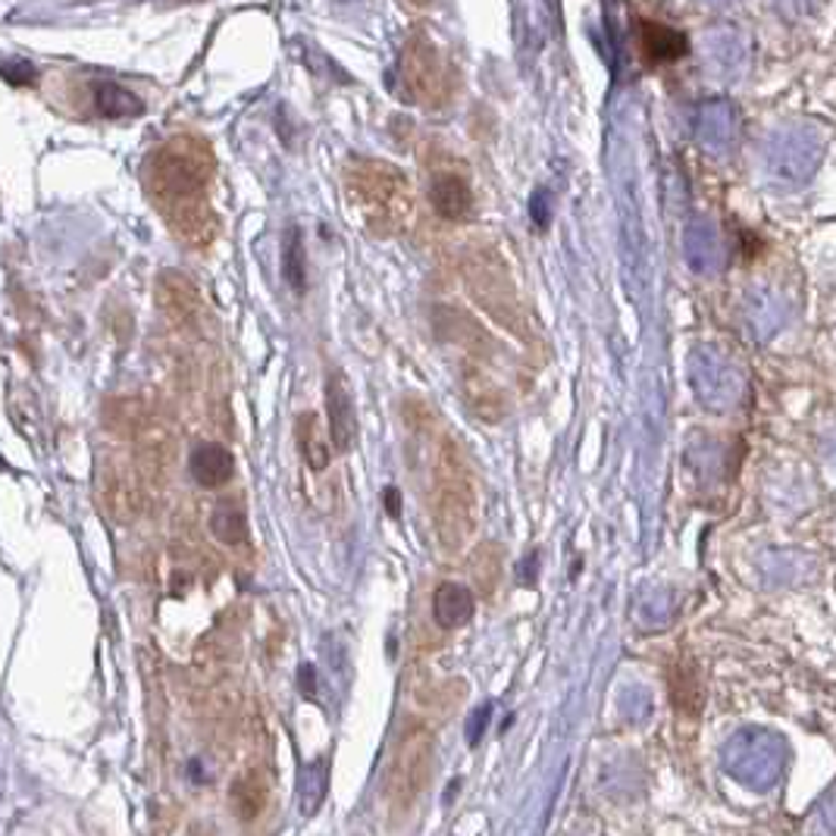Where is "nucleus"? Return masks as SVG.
Wrapping results in <instances>:
<instances>
[{
	"label": "nucleus",
	"instance_id": "obj_15",
	"mask_svg": "<svg viewBox=\"0 0 836 836\" xmlns=\"http://www.w3.org/2000/svg\"><path fill=\"white\" fill-rule=\"evenodd\" d=\"M298 448H301V458L308 461L311 470H326L332 461V442L326 439V432L320 427V417L317 414H304L298 417Z\"/></svg>",
	"mask_w": 836,
	"mask_h": 836
},
{
	"label": "nucleus",
	"instance_id": "obj_7",
	"mask_svg": "<svg viewBox=\"0 0 836 836\" xmlns=\"http://www.w3.org/2000/svg\"><path fill=\"white\" fill-rule=\"evenodd\" d=\"M326 424H330L332 448L351 451L357 436V417H354V401L342 373H330L326 379Z\"/></svg>",
	"mask_w": 836,
	"mask_h": 836
},
{
	"label": "nucleus",
	"instance_id": "obj_12",
	"mask_svg": "<svg viewBox=\"0 0 836 836\" xmlns=\"http://www.w3.org/2000/svg\"><path fill=\"white\" fill-rule=\"evenodd\" d=\"M473 611H476V602H473V592H470L468 586H436V592H432V618H436V623L442 630H458V626L470 623Z\"/></svg>",
	"mask_w": 836,
	"mask_h": 836
},
{
	"label": "nucleus",
	"instance_id": "obj_13",
	"mask_svg": "<svg viewBox=\"0 0 836 836\" xmlns=\"http://www.w3.org/2000/svg\"><path fill=\"white\" fill-rule=\"evenodd\" d=\"M330 793V761L313 759L298 771V812L304 817H313Z\"/></svg>",
	"mask_w": 836,
	"mask_h": 836
},
{
	"label": "nucleus",
	"instance_id": "obj_5",
	"mask_svg": "<svg viewBox=\"0 0 836 836\" xmlns=\"http://www.w3.org/2000/svg\"><path fill=\"white\" fill-rule=\"evenodd\" d=\"M401 82L405 92L424 107H442L454 92V73L436 47V41L417 32L401 51Z\"/></svg>",
	"mask_w": 836,
	"mask_h": 836
},
{
	"label": "nucleus",
	"instance_id": "obj_11",
	"mask_svg": "<svg viewBox=\"0 0 836 836\" xmlns=\"http://www.w3.org/2000/svg\"><path fill=\"white\" fill-rule=\"evenodd\" d=\"M157 301L173 320H192L201 311V292L197 286L182 272H160L157 279Z\"/></svg>",
	"mask_w": 836,
	"mask_h": 836
},
{
	"label": "nucleus",
	"instance_id": "obj_22",
	"mask_svg": "<svg viewBox=\"0 0 836 836\" xmlns=\"http://www.w3.org/2000/svg\"><path fill=\"white\" fill-rule=\"evenodd\" d=\"M298 683H301L304 696H313V693H317V674H313V664H304V667L298 671Z\"/></svg>",
	"mask_w": 836,
	"mask_h": 836
},
{
	"label": "nucleus",
	"instance_id": "obj_24",
	"mask_svg": "<svg viewBox=\"0 0 836 836\" xmlns=\"http://www.w3.org/2000/svg\"><path fill=\"white\" fill-rule=\"evenodd\" d=\"M408 3H410V7H427L429 0H408Z\"/></svg>",
	"mask_w": 836,
	"mask_h": 836
},
{
	"label": "nucleus",
	"instance_id": "obj_14",
	"mask_svg": "<svg viewBox=\"0 0 836 836\" xmlns=\"http://www.w3.org/2000/svg\"><path fill=\"white\" fill-rule=\"evenodd\" d=\"M267 799H270V786L260 774H242V778L233 780L229 786V808L238 821H257L267 808Z\"/></svg>",
	"mask_w": 836,
	"mask_h": 836
},
{
	"label": "nucleus",
	"instance_id": "obj_1",
	"mask_svg": "<svg viewBox=\"0 0 836 836\" xmlns=\"http://www.w3.org/2000/svg\"><path fill=\"white\" fill-rule=\"evenodd\" d=\"M211 175V154L192 138L170 141L151 163V189L160 197L173 229L192 245H207L214 235V216L204 201V182Z\"/></svg>",
	"mask_w": 836,
	"mask_h": 836
},
{
	"label": "nucleus",
	"instance_id": "obj_8",
	"mask_svg": "<svg viewBox=\"0 0 836 836\" xmlns=\"http://www.w3.org/2000/svg\"><path fill=\"white\" fill-rule=\"evenodd\" d=\"M636 51L645 66H667L674 60H680L689 51V41L683 32L662 25V22L645 20L636 29Z\"/></svg>",
	"mask_w": 836,
	"mask_h": 836
},
{
	"label": "nucleus",
	"instance_id": "obj_9",
	"mask_svg": "<svg viewBox=\"0 0 836 836\" xmlns=\"http://www.w3.org/2000/svg\"><path fill=\"white\" fill-rule=\"evenodd\" d=\"M429 201H432V211L448 223H461V219H468L473 214V192H470V182L461 173L432 175Z\"/></svg>",
	"mask_w": 836,
	"mask_h": 836
},
{
	"label": "nucleus",
	"instance_id": "obj_16",
	"mask_svg": "<svg viewBox=\"0 0 836 836\" xmlns=\"http://www.w3.org/2000/svg\"><path fill=\"white\" fill-rule=\"evenodd\" d=\"M211 533L216 543L242 545L248 539V511L242 502H219L211 514Z\"/></svg>",
	"mask_w": 836,
	"mask_h": 836
},
{
	"label": "nucleus",
	"instance_id": "obj_23",
	"mask_svg": "<svg viewBox=\"0 0 836 836\" xmlns=\"http://www.w3.org/2000/svg\"><path fill=\"white\" fill-rule=\"evenodd\" d=\"M383 502H386V511H389V517H398L401 514V495H398V489L389 486L383 492Z\"/></svg>",
	"mask_w": 836,
	"mask_h": 836
},
{
	"label": "nucleus",
	"instance_id": "obj_17",
	"mask_svg": "<svg viewBox=\"0 0 836 836\" xmlns=\"http://www.w3.org/2000/svg\"><path fill=\"white\" fill-rule=\"evenodd\" d=\"M95 107H98L100 117L107 119L138 117V114L144 110V104H141L129 88L117 85V82H98V85H95Z\"/></svg>",
	"mask_w": 836,
	"mask_h": 836
},
{
	"label": "nucleus",
	"instance_id": "obj_25",
	"mask_svg": "<svg viewBox=\"0 0 836 836\" xmlns=\"http://www.w3.org/2000/svg\"><path fill=\"white\" fill-rule=\"evenodd\" d=\"M0 470H7V464H3V461H0Z\"/></svg>",
	"mask_w": 836,
	"mask_h": 836
},
{
	"label": "nucleus",
	"instance_id": "obj_10",
	"mask_svg": "<svg viewBox=\"0 0 836 836\" xmlns=\"http://www.w3.org/2000/svg\"><path fill=\"white\" fill-rule=\"evenodd\" d=\"M189 468H192V476L201 489H223L233 480V451L219 442H201L192 451Z\"/></svg>",
	"mask_w": 836,
	"mask_h": 836
},
{
	"label": "nucleus",
	"instance_id": "obj_19",
	"mask_svg": "<svg viewBox=\"0 0 836 836\" xmlns=\"http://www.w3.org/2000/svg\"><path fill=\"white\" fill-rule=\"evenodd\" d=\"M282 276L294 292H304V242L294 226L282 235Z\"/></svg>",
	"mask_w": 836,
	"mask_h": 836
},
{
	"label": "nucleus",
	"instance_id": "obj_18",
	"mask_svg": "<svg viewBox=\"0 0 836 836\" xmlns=\"http://www.w3.org/2000/svg\"><path fill=\"white\" fill-rule=\"evenodd\" d=\"M671 696L680 715H699L701 708V686L699 674L693 664H680L671 677Z\"/></svg>",
	"mask_w": 836,
	"mask_h": 836
},
{
	"label": "nucleus",
	"instance_id": "obj_21",
	"mask_svg": "<svg viewBox=\"0 0 836 836\" xmlns=\"http://www.w3.org/2000/svg\"><path fill=\"white\" fill-rule=\"evenodd\" d=\"M489 718H492V705H480L476 711H473V718L468 724V742L470 746H480L483 737H486V727Z\"/></svg>",
	"mask_w": 836,
	"mask_h": 836
},
{
	"label": "nucleus",
	"instance_id": "obj_2",
	"mask_svg": "<svg viewBox=\"0 0 836 836\" xmlns=\"http://www.w3.org/2000/svg\"><path fill=\"white\" fill-rule=\"evenodd\" d=\"M349 192L373 233L395 235L405 229L414 214L408 179L398 167L383 160H357L349 170Z\"/></svg>",
	"mask_w": 836,
	"mask_h": 836
},
{
	"label": "nucleus",
	"instance_id": "obj_3",
	"mask_svg": "<svg viewBox=\"0 0 836 836\" xmlns=\"http://www.w3.org/2000/svg\"><path fill=\"white\" fill-rule=\"evenodd\" d=\"M432 486H436L432 517H436V529H439V543L446 545L448 551H454L468 543L473 524H476V492H473L464 454L451 439H442V446H439L436 468H432Z\"/></svg>",
	"mask_w": 836,
	"mask_h": 836
},
{
	"label": "nucleus",
	"instance_id": "obj_6",
	"mask_svg": "<svg viewBox=\"0 0 836 836\" xmlns=\"http://www.w3.org/2000/svg\"><path fill=\"white\" fill-rule=\"evenodd\" d=\"M468 286L470 294L486 308L499 323H505L507 330L524 332V317H521V301L514 292V282L507 270L492 257L480 254L468 267Z\"/></svg>",
	"mask_w": 836,
	"mask_h": 836
},
{
	"label": "nucleus",
	"instance_id": "obj_4",
	"mask_svg": "<svg viewBox=\"0 0 836 836\" xmlns=\"http://www.w3.org/2000/svg\"><path fill=\"white\" fill-rule=\"evenodd\" d=\"M432 759H436V746L427 727H408L398 737L389 768H386V780H383V793L392 812H408L410 805L424 796L432 778Z\"/></svg>",
	"mask_w": 836,
	"mask_h": 836
},
{
	"label": "nucleus",
	"instance_id": "obj_20",
	"mask_svg": "<svg viewBox=\"0 0 836 836\" xmlns=\"http://www.w3.org/2000/svg\"><path fill=\"white\" fill-rule=\"evenodd\" d=\"M0 76H3V82H10V85H35L39 82V69L32 63L17 57L0 66Z\"/></svg>",
	"mask_w": 836,
	"mask_h": 836
}]
</instances>
